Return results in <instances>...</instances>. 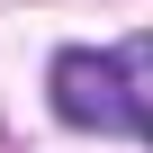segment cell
Masks as SVG:
<instances>
[{
	"label": "cell",
	"instance_id": "6da1fadb",
	"mask_svg": "<svg viewBox=\"0 0 153 153\" xmlns=\"http://www.w3.org/2000/svg\"><path fill=\"white\" fill-rule=\"evenodd\" d=\"M54 117L153 144V36H126L108 54H90V45L54 54Z\"/></svg>",
	"mask_w": 153,
	"mask_h": 153
}]
</instances>
